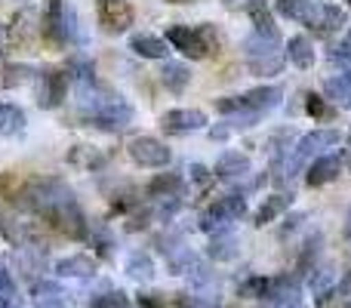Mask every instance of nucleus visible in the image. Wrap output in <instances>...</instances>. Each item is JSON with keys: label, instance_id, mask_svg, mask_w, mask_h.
Listing matches in <instances>:
<instances>
[{"label": "nucleus", "instance_id": "f257e3e1", "mask_svg": "<svg viewBox=\"0 0 351 308\" xmlns=\"http://www.w3.org/2000/svg\"><path fill=\"white\" fill-rule=\"evenodd\" d=\"M167 43H170L173 49H179L182 56H188V59L200 62V59H210V56L219 53L222 37H219L216 25H210V22L197 25V28H191V25H170V28H167Z\"/></svg>", "mask_w": 351, "mask_h": 308}, {"label": "nucleus", "instance_id": "f03ea898", "mask_svg": "<svg viewBox=\"0 0 351 308\" xmlns=\"http://www.w3.org/2000/svg\"><path fill=\"white\" fill-rule=\"evenodd\" d=\"M243 213H247V198H243V191H231V194H225V198L213 200V204L200 213V231H206L210 237L222 235V231H231V222H237Z\"/></svg>", "mask_w": 351, "mask_h": 308}, {"label": "nucleus", "instance_id": "7ed1b4c3", "mask_svg": "<svg viewBox=\"0 0 351 308\" xmlns=\"http://www.w3.org/2000/svg\"><path fill=\"white\" fill-rule=\"evenodd\" d=\"M339 139H342L339 130H315V133H305L302 139L296 142L293 154H287V173H290V179L302 173V169L308 167L315 157H321L327 148L339 145Z\"/></svg>", "mask_w": 351, "mask_h": 308}, {"label": "nucleus", "instance_id": "20e7f679", "mask_svg": "<svg viewBox=\"0 0 351 308\" xmlns=\"http://www.w3.org/2000/svg\"><path fill=\"white\" fill-rule=\"evenodd\" d=\"M68 86H71V78H68L65 68H47L37 78V105L43 111L59 108L68 99Z\"/></svg>", "mask_w": 351, "mask_h": 308}, {"label": "nucleus", "instance_id": "39448f33", "mask_svg": "<svg viewBox=\"0 0 351 308\" xmlns=\"http://www.w3.org/2000/svg\"><path fill=\"white\" fill-rule=\"evenodd\" d=\"M127 154L133 157L136 167H145V169H164L173 161V152L160 139H154V136H136L127 145Z\"/></svg>", "mask_w": 351, "mask_h": 308}, {"label": "nucleus", "instance_id": "423d86ee", "mask_svg": "<svg viewBox=\"0 0 351 308\" xmlns=\"http://www.w3.org/2000/svg\"><path fill=\"white\" fill-rule=\"evenodd\" d=\"M96 19L105 34H123L136 22V10L127 0H96Z\"/></svg>", "mask_w": 351, "mask_h": 308}, {"label": "nucleus", "instance_id": "0eeeda50", "mask_svg": "<svg viewBox=\"0 0 351 308\" xmlns=\"http://www.w3.org/2000/svg\"><path fill=\"white\" fill-rule=\"evenodd\" d=\"M274 10L280 12L284 19H293V22L305 25V28H321V19H324V3L317 0H278Z\"/></svg>", "mask_w": 351, "mask_h": 308}, {"label": "nucleus", "instance_id": "6e6552de", "mask_svg": "<svg viewBox=\"0 0 351 308\" xmlns=\"http://www.w3.org/2000/svg\"><path fill=\"white\" fill-rule=\"evenodd\" d=\"M204 127H206V115L200 108H173L160 115V130L170 136H185Z\"/></svg>", "mask_w": 351, "mask_h": 308}, {"label": "nucleus", "instance_id": "1a4fd4ad", "mask_svg": "<svg viewBox=\"0 0 351 308\" xmlns=\"http://www.w3.org/2000/svg\"><path fill=\"white\" fill-rule=\"evenodd\" d=\"M339 287V274L333 272V265H315L308 272V290L315 296V305H327L336 296Z\"/></svg>", "mask_w": 351, "mask_h": 308}, {"label": "nucleus", "instance_id": "9d476101", "mask_svg": "<svg viewBox=\"0 0 351 308\" xmlns=\"http://www.w3.org/2000/svg\"><path fill=\"white\" fill-rule=\"evenodd\" d=\"M342 169V157L339 154H321L305 167V185L308 188H321L327 182H333Z\"/></svg>", "mask_w": 351, "mask_h": 308}, {"label": "nucleus", "instance_id": "9b49d317", "mask_svg": "<svg viewBox=\"0 0 351 308\" xmlns=\"http://www.w3.org/2000/svg\"><path fill=\"white\" fill-rule=\"evenodd\" d=\"M53 272L59 278H74V281H90L96 278V259L86 253H74V256H62L53 265Z\"/></svg>", "mask_w": 351, "mask_h": 308}, {"label": "nucleus", "instance_id": "f8f14e48", "mask_svg": "<svg viewBox=\"0 0 351 308\" xmlns=\"http://www.w3.org/2000/svg\"><path fill=\"white\" fill-rule=\"evenodd\" d=\"M241 49H243V59L247 62H262V59H268V56L280 53V34H259V31H253L250 37H243Z\"/></svg>", "mask_w": 351, "mask_h": 308}, {"label": "nucleus", "instance_id": "ddd939ff", "mask_svg": "<svg viewBox=\"0 0 351 308\" xmlns=\"http://www.w3.org/2000/svg\"><path fill=\"white\" fill-rule=\"evenodd\" d=\"M31 303L34 308H68V293L56 281H31Z\"/></svg>", "mask_w": 351, "mask_h": 308}, {"label": "nucleus", "instance_id": "4468645a", "mask_svg": "<svg viewBox=\"0 0 351 308\" xmlns=\"http://www.w3.org/2000/svg\"><path fill=\"white\" fill-rule=\"evenodd\" d=\"M213 176L225 182H237V179H247L250 176V157L241 152H225L213 167Z\"/></svg>", "mask_w": 351, "mask_h": 308}, {"label": "nucleus", "instance_id": "2eb2a0df", "mask_svg": "<svg viewBox=\"0 0 351 308\" xmlns=\"http://www.w3.org/2000/svg\"><path fill=\"white\" fill-rule=\"evenodd\" d=\"M280 99H284V90H280V86H256V90L243 93L241 102H243L247 111H259V115H265V111L278 108Z\"/></svg>", "mask_w": 351, "mask_h": 308}, {"label": "nucleus", "instance_id": "dca6fc26", "mask_svg": "<svg viewBox=\"0 0 351 308\" xmlns=\"http://www.w3.org/2000/svg\"><path fill=\"white\" fill-rule=\"evenodd\" d=\"M68 163L77 167V169H84V173H96V169H102L105 163H108V157L102 154V148L77 142V145H71V152H68Z\"/></svg>", "mask_w": 351, "mask_h": 308}, {"label": "nucleus", "instance_id": "f3484780", "mask_svg": "<svg viewBox=\"0 0 351 308\" xmlns=\"http://www.w3.org/2000/svg\"><path fill=\"white\" fill-rule=\"evenodd\" d=\"M145 194L152 200H160V198H182L185 194V179L179 173H158L152 182L145 185Z\"/></svg>", "mask_w": 351, "mask_h": 308}, {"label": "nucleus", "instance_id": "a211bd4d", "mask_svg": "<svg viewBox=\"0 0 351 308\" xmlns=\"http://www.w3.org/2000/svg\"><path fill=\"white\" fill-rule=\"evenodd\" d=\"M62 6H65V0H47V10H43V16H40V37L49 49H59Z\"/></svg>", "mask_w": 351, "mask_h": 308}, {"label": "nucleus", "instance_id": "6ab92c4d", "mask_svg": "<svg viewBox=\"0 0 351 308\" xmlns=\"http://www.w3.org/2000/svg\"><path fill=\"white\" fill-rule=\"evenodd\" d=\"M6 31H10V47L12 49H25L28 47V40L34 37V12L19 10L16 16H12V22L6 25Z\"/></svg>", "mask_w": 351, "mask_h": 308}, {"label": "nucleus", "instance_id": "aec40b11", "mask_svg": "<svg viewBox=\"0 0 351 308\" xmlns=\"http://www.w3.org/2000/svg\"><path fill=\"white\" fill-rule=\"evenodd\" d=\"M130 49L142 59H167L170 56V43L158 34H133L130 37Z\"/></svg>", "mask_w": 351, "mask_h": 308}, {"label": "nucleus", "instance_id": "412c9836", "mask_svg": "<svg viewBox=\"0 0 351 308\" xmlns=\"http://www.w3.org/2000/svg\"><path fill=\"white\" fill-rule=\"evenodd\" d=\"M290 204H293V194H271V198H265L259 210L253 213V225L256 228H265V225L274 222L280 213L290 210Z\"/></svg>", "mask_w": 351, "mask_h": 308}, {"label": "nucleus", "instance_id": "4be33fe9", "mask_svg": "<svg viewBox=\"0 0 351 308\" xmlns=\"http://www.w3.org/2000/svg\"><path fill=\"white\" fill-rule=\"evenodd\" d=\"M287 59L293 62L296 68H302V71H308V68H315V43L308 40V37H290V43H287Z\"/></svg>", "mask_w": 351, "mask_h": 308}, {"label": "nucleus", "instance_id": "5701e85b", "mask_svg": "<svg viewBox=\"0 0 351 308\" xmlns=\"http://www.w3.org/2000/svg\"><path fill=\"white\" fill-rule=\"evenodd\" d=\"M25 130V111L19 105L0 102V139H16Z\"/></svg>", "mask_w": 351, "mask_h": 308}, {"label": "nucleus", "instance_id": "b1692460", "mask_svg": "<svg viewBox=\"0 0 351 308\" xmlns=\"http://www.w3.org/2000/svg\"><path fill=\"white\" fill-rule=\"evenodd\" d=\"M160 84L179 96V93H185V86L191 84V68L182 65V62H164V68H160Z\"/></svg>", "mask_w": 351, "mask_h": 308}, {"label": "nucleus", "instance_id": "393cba45", "mask_svg": "<svg viewBox=\"0 0 351 308\" xmlns=\"http://www.w3.org/2000/svg\"><path fill=\"white\" fill-rule=\"evenodd\" d=\"M200 265H204V262H200V256L191 253L185 244H182V247H176L173 253L167 256V268H170V274H188V278H191Z\"/></svg>", "mask_w": 351, "mask_h": 308}, {"label": "nucleus", "instance_id": "a878e982", "mask_svg": "<svg viewBox=\"0 0 351 308\" xmlns=\"http://www.w3.org/2000/svg\"><path fill=\"white\" fill-rule=\"evenodd\" d=\"M37 78H40V74H37L31 65H19V62H10V65L3 68V74H0V86H6V90H16V86L34 84Z\"/></svg>", "mask_w": 351, "mask_h": 308}, {"label": "nucleus", "instance_id": "bb28decb", "mask_svg": "<svg viewBox=\"0 0 351 308\" xmlns=\"http://www.w3.org/2000/svg\"><path fill=\"white\" fill-rule=\"evenodd\" d=\"M206 256L216 262H231L237 256V241L231 231H222V235L210 237V247H206Z\"/></svg>", "mask_w": 351, "mask_h": 308}, {"label": "nucleus", "instance_id": "cd10ccee", "mask_svg": "<svg viewBox=\"0 0 351 308\" xmlns=\"http://www.w3.org/2000/svg\"><path fill=\"white\" fill-rule=\"evenodd\" d=\"M271 287H274V278L250 274L247 281H241V287H237V296H243V299H268V296H271Z\"/></svg>", "mask_w": 351, "mask_h": 308}, {"label": "nucleus", "instance_id": "c85d7f7f", "mask_svg": "<svg viewBox=\"0 0 351 308\" xmlns=\"http://www.w3.org/2000/svg\"><path fill=\"white\" fill-rule=\"evenodd\" d=\"M247 12H250V19H253V25H256L259 34H278V25H274V16L265 6V0H250Z\"/></svg>", "mask_w": 351, "mask_h": 308}, {"label": "nucleus", "instance_id": "c756f323", "mask_svg": "<svg viewBox=\"0 0 351 308\" xmlns=\"http://www.w3.org/2000/svg\"><path fill=\"white\" fill-rule=\"evenodd\" d=\"M77 43V10L71 3L62 6V22H59V49Z\"/></svg>", "mask_w": 351, "mask_h": 308}, {"label": "nucleus", "instance_id": "7c9ffc66", "mask_svg": "<svg viewBox=\"0 0 351 308\" xmlns=\"http://www.w3.org/2000/svg\"><path fill=\"white\" fill-rule=\"evenodd\" d=\"M86 244H93L102 259H108V256L114 253V237H111L108 225H102V222H96V225L90 222V237H86Z\"/></svg>", "mask_w": 351, "mask_h": 308}, {"label": "nucleus", "instance_id": "2f4dec72", "mask_svg": "<svg viewBox=\"0 0 351 308\" xmlns=\"http://www.w3.org/2000/svg\"><path fill=\"white\" fill-rule=\"evenodd\" d=\"M127 274L133 281H152L154 278V259L148 253H130V259H127Z\"/></svg>", "mask_w": 351, "mask_h": 308}, {"label": "nucleus", "instance_id": "473e14b6", "mask_svg": "<svg viewBox=\"0 0 351 308\" xmlns=\"http://www.w3.org/2000/svg\"><path fill=\"white\" fill-rule=\"evenodd\" d=\"M90 308H133V303L123 290H111V284H105L102 293L90 299Z\"/></svg>", "mask_w": 351, "mask_h": 308}, {"label": "nucleus", "instance_id": "72a5a7b5", "mask_svg": "<svg viewBox=\"0 0 351 308\" xmlns=\"http://www.w3.org/2000/svg\"><path fill=\"white\" fill-rule=\"evenodd\" d=\"M317 256H321V235H311L308 241L299 250V262H296V274H308L317 265Z\"/></svg>", "mask_w": 351, "mask_h": 308}, {"label": "nucleus", "instance_id": "f704fd0d", "mask_svg": "<svg viewBox=\"0 0 351 308\" xmlns=\"http://www.w3.org/2000/svg\"><path fill=\"white\" fill-rule=\"evenodd\" d=\"M324 93H327L330 102H336L342 111L351 108V86L342 78H327L324 80Z\"/></svg>", "mask_w": 351, "mask_h": 308}, {"label": "nucleus", "instance_id": "c9c22d12", "mask_svg": "<svg viewBox=\"0 0 351 308\" xmlns=\"http://www.w3.org/2000/svg\"><path fill=\"white\" fill-rule=\"evenodd\" d=\"M25 182L19 173H0V200H10V204H19L25 191Z\"/></svg>", "mask_w": 351, "mask_h": 308}, {"label": "nucleus", "instance_id": "e433bc0d", "mask_svg": "<svg viewBox=\"0 0 351 308\" xmlns=\"http://www.w3.org/2000/svg\"><path fill=\"white\" fill-rule=\"evenodd\" d=\"M348 25V16L333 3H324V19H321V28L317 34H333V31H342Z\"/></svg>", "mask_w": 351, "mask_h": 308}, {"label": "nucleus", "instance_id": "4c0bfd02", "mask_svg": "<svg viewBox=\"0 0 351 308\" xmlns=\"http://www.w3.org/2000/svg\"><path fill=\"white\" fill-rule=\"evenodd\" d=\"M152 222H154V206L148 204H139L136 210L127 213V231H145Z\"/></svg>", "mask_w": 351, "mask_h": 308}, {"label": "nucleus", "instance_id": "58836bf2", "mask_svg": "<svg viewBox=\"0 0 351 308\" xmlns=\"http://www.w3.org/2000/svg\"><path fill=\"white\" fill-rule=\"evenodd\" d=\"M247 68L256 78H271V74H278L280 68H284V53L268 56V59H262V62H247Z\"/></svg>", "mask_w": 351, "mask_h": 308}, {"label": "nucleus", "instance_id": "ea45409f", "mask_svg": "<svg viewBox=\"0 0 351 308\" xmlns=\"http://www.w3.org/2000/svg\"><path fill=\"white\" fill-rule=\"evenodd\" d=\"M290 142H293V130H278L268 139V152H271V161H284V154H290Z\"/></svg>", "mask_w": 351, "mask_h": 308}, {"label": "nucleus", "instance_id": "a19ab883", "mask_svg": "<svg viewBox=\"0 0 351 308\" xmlns=\"http://www.w3.org/2000/svg\"><path fill=\"white\" fill-rule=\"evenodd\" d=\"M16 305V284H12L10 272L0 262V308H12Z\"/></svg>", "mask_w": 351, "mask_h": 308}, {"label": "nucleus", "instance_id": "79ce46f5", "mask_svg": "<svg viewBox=\"0 0 351 308\" xmlns=\"http://www.w3.org/2000/svg\"><path fill=\"white\" fill-rule=\"evenodd\" d=\"M305 111H308L315 121H330V117H333V111L327 108V99L315 96V93H308V96H305Z\"/></svg>", "mask_w": 351, "mask_h": 308}, {"label": "nucleus", "instance_id": "37998d69", "mask_svg": "<svg viewBox=\"0 0 351 308\" xmlns=\"http://www.w3.org/2000/svg\"><path fill=\"white\" fill-rule=\"evenodd\" d=\"M136 305L139 308H167L160 293H139V296H136Z\"/></svg>", "mask_w": 351, "mask_h": 308}, {"label": "nucleus", "instance_id": "c03bdc74", "mask_svg": "<svg viewBox=\"0 0 351 308\" xmlns=\"http://www.w3.org/2000/svg\"><path fill=\"white\" fill-rule=\"evenodd\" d=\"M188 173H191V182H197V185H210V179H216V176L204 167V163H191V167H188Z\"/></svg>", "mask_w": 351, "mask_h": 308}, {"label": "nucleus", "instance_id": "a18cd8bd", "mask_svg": "<svg viewBox=\"0 0 351 308\" xmlns=\"http://www.w3.org/2000/svg\"><path fill=\"white\" fill-rule=\"evenodd\" d=\"M333 62H346V65H351V31L346 34V40L336 47V53H333Z\"/></svg>", "mask_w": 351, "mask_h": 308}, {"label": "nucleus", "instance_id": "49530a36", "mask_svg": "<svg viewBox=\"0 0 351 308\" xmlns=\"http://www.w3.org/2000/svg\"><path fill=\"white\" fill-rule=\"evenodd\" d=\"M336 296H339L342 303H348V299H351V272H346V274L339 278V287H336Z\"/></svg>", "mask_w": 351, "mask_h": 308}, {"label": "nucleus", "instance_id": "de8ad7c7", "mask_svg": "<svg viewBox=\"0 0 351 308\" xmlns=\"http://www.w3.org/2000/svg\"><path fill=\"white\" fill-rule=\"evenodd\" d=\"M302 213H293V216L290 219H287V225H284V231H280V237H287V235H290V231H296L299 228V222H302Z\"/></svg>", "mask_w": 351, "mask_h": 308}, {"label": "nucleus", "instance_id": "09e8293b", "mask_svg": "<svg viewBox=\"0 0 351 308\" xmlns=\"http://www.w3.org/2000/svg\"><path fill=\"white\" fill-rule=\"evenodd\" d=\"M6 47H10V31H6V25H0V56L6 53Z\"/></svg>", "mask_w": 351, "mask_h": 308}, {"label": "nucleus", "instance_id": "8fccbe9b", "mask_svg": "<svg viewBox=\"0 0 351 308\" xmlns=\"http://www.w3.org/2000/svg\"><path fill=\"white\" fill-rule=\"evenodd\" d=\"M225 3V10H241V6H247L250 0H222Z\"/></svg>", "mask_w": 351, "mask_h": 308}, {"label": "nucleus", "instance_id": "3c124183", "mask_svg": "<svg viewBox=\"0 0 351 308\" xmlns=\"http://www.w3.org/2000/svg\"><path fill=\"white\" fill-rule=\"evenodd\" d=\"M346 237L351 241V210H348V216H346Z\"/></svg>", "mask_w": 351, "mask_h": 308}, {"label": "nucleus", "instance_id": "603ef678", "mask_svg": "<svg viewBox=\"0 0 351 308\" xmlns=\"http://www.w3.org/2000/svg\"><path fill=\"white\" fill-rule=\"evenodd\" d=\"M167 3H173V6H182V3H197V0H167Z\"/></svg>", "mask_w": 351, "mask_h": 308}, {"label": "nucleus", "instance_id": "864d4df0", "mask_svg": "<svg viewBox=\"0 0 351 308\" xmlns=\"http://www.w3.org/2000/svg\"><path fill=\"white\" fill-rule=\"evenodd\" d=\"M346 167H348V173H351V154L346 157Z\"/></svg>", "mask_w": 351, "mask_h": 308}, {"label": "nucleus", "instance_id": "5fc2aeb1", "mask_svg": "<svg viewBox=\"0 0 351 308\" xmlns=\"http://www.w3.org/2000/svg\"><path fill=\"white\" fill-rule=\"evenodd\" d=\"M348 6H351V0H348Z\"/></svg>", "mask_w": 351, "mask_h": 308}, {"label": "nucleus", "instance_id": "6e6d98bb", "mask_svg": "<svg viewBox=\"0 0 351 308\" xmlns=\"http://www.w3.org/2000/svg\"><path fill=\"white\" fill-rule=\"evenodd\" d=\"M348 139H351V136H348Z\"/></svg>", "mask_w": 351, "mask_h": 308}]
</instances>
